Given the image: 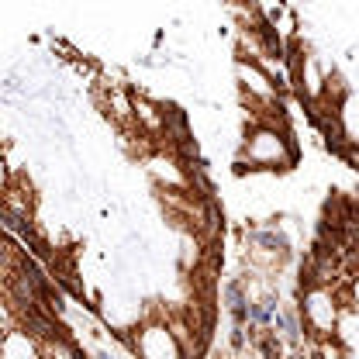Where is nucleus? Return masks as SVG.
<instances>
[{
  "mask_svg": "<svg viewBox=\"0 0 359 359\" xmlns=\"http://www.w3.org/2000/svg\"><path fill=\"white\" fill-rule=\"evenodd\" d=\"M301 145L287 121H249L238 135L235 149V173H256V177H280L297 170Z\"/></svg>",
  "mask_w": 359,
  "mask_h": 359,
  "instance_id": "obj_1",
  "label": "nucleus"
},
{
  "mask_svg": "<svg viewBox=\"0 0 359 359\" xmlns=\"http://www.w3.org/2000/svg\"><path fill=\"white\" fill-rule=\"evenodd\" d=\"M346 311H349V304H346L342 287L314 283V280L304 283L301 301H297V318H301V328H308V335H311L314 342L339 339V328H342Z\"/></svg>",
  "mask_w": 359,
  "mask_h": 359,
  "instance_id": "obj_2",
  "label": "nucleus"
},
{
  "mask_svg": "<svg viewBox=\"0 0 359 359\" xmlns=\"http://www.w3.org/2000/svg\"><path fill=\"white\" fill-rule=\"evenodd\" d=\"M125 346L135 353V359H190L183 339L177 335L163 308H149V318L132 335H125Z\"/></svg>",
  "mask_w": 359,
  "mask_h": 359,
  "instance_id": "obj_3",
  "label": "nucleus"
},
{
  "mask_svg": "<svg viewBox=\"0 0 359 359\" xmlns=\"http://www.w3.org/2000/svg\"><path fill=\"white\" fill-rule=\"evenodd\" d=\"M0 359H45L39 332H32V328H21V325H11V328L4 332Z\"/></svg>",
  "mask_w": 359,
  "mask_h": 359,
  "instance_id": "obj_4",
  "label": "nucleus"
}]
</instances>
